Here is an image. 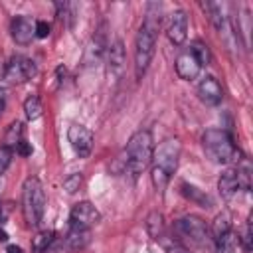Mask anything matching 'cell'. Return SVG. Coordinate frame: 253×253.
<instances>
[{
	"instance_id": "cell-15",
	"label": "cell",
	"mask_w": 253,
	"mask_h": 253,
	"mask_svg": "<svg viewBox=\"0 0 253 253\" xmlns=\"http://www.w3.org/2000/svg\"><path fill=\"white\" fill-rule=\"evenodd\" d=\"M200 6H202V10L206 12V16L210 18V22L213 24V28H215L219 34H225V30H227V18L223 16L221 6H219V4H213V2H202Z\"/></svg>"
},
{
	"instance_id": "cell-14",
	"label": "cell",
	"mask_w": 253,
	"mask_h": 253,
	"mask_svg": "<svg viewBox=\"0 0 253 253\" xmlns=\"http://www.w3.org/2000/svg\"><path fill=\"white\" fill-rule=\"evenodd\" d=\"M213 241H215V251H217V253H245L243 243H241L239 235H237L233 229H229L227 233L219 235V237L213 239Z\"/></svg>"
},
{
	"instance_id": "cell-17",
	"label": "cell",
	"mask_w": 253,
	"mask_h": 253,
	"mask_svg": "<svg viewBox=\"0 0 253 253\" xmlns=\"http://www.w3.org/2000/svg\"><path fill=\"white\" fill-rule=\"evenodd\" d=\"M146 231L150 233L152 239H156L160 243H166V237L168 235H166V225H164L162 213H158V211L148 213V217H146Z\"/></svg>"
},
{
	"instance_id": "cell-5",
	"label": "cell",
	"mask_w": 253,
	"mask_h": 253,
	"mask_svg": "<svg viewBox=\"0 0 253 253\" xmlns=\"http://www.w3.org/2000/svg\"><path fill=\"white\" fill-rule=\"evenodd\" d=\"M45 210V194L38 178H28L22 188V213L30 227H36L42 221Z\"/></svg>"
},
{
	"instance_id": "cell-12",
	"label": "cell",
	"mask_w": 253,
	"mask_h": 253,
	"mask_svg": "<svg viewBox=\"0 0 253 253\" xmlns=\"http://www.w3.org/2000/svg\"><path fill=\"white\" fill-rule=\"evenodd\" d=\"M198 97H200L202 103H206L210 107L219 105L221 99H223V91H221V85L217 83V79L211 77V75L204 77L198 85Z\"/></svg>"
},
{
	"instance_id": "cell-26",
	"label": "cell",
	"mask_w": 253,
	"mask_h": 253,
	"mask_svg": "<svg viewBox=\"0 0 253 253\" xmlns=\"http://www.w3.org/2000/svg\"><path fill=\"white\" fill-rule=\"evenodd\" d=\"M12 162V148L8 146H0V176L6 172V168Z\"/></svg>"
},
{
	"instance_id": "cell-32",
	"label": "cell",
	"mask_w": 253,
	"mask_h": 253,
	"mask_svg": "<svg viewBox=\"0 0 253 253\" xmlns=\"http://www.w3.org/2000/svg\"><path fill=\"white\" fill-rule=\"evenodd\" d=\"M2 111H4V99L0 97V115H2Z\"/></svg>"
},
{
	"instance_id": "cell-16",
	"label": "cell",
	"mask_w": 253,
	"mask_h": 253,
	"mask_svg": "<svg viewBox=\"0 0 253 253\" xmlns=\"http://www.w3.org/2000/svg\"><path fill=\"white\" fill-rule=\"evenodd\" d=\"M217 188H219V194H221L225 200L235 198L237 192L241 190V188H239V182H237V176H235V170H225V172L219 176Z\"/></svg>"
},
{
	"instance_id": "cell-24",
	"label": "cell",
	"mask_w": 253,
	"mask_h": 253,
	"mask_svg": "<svg viewBox=\"0 0 253 253\" xmlns=\"http://www.w3.org/2000/svg\"><path fill=\"white\" fill-rule=\"evenodd\" d=\"M231 229V219H229V213H219L215 219H213V225H211V233L213 237L211 239H217L219 235L227 233Z\"/></svg>"
},
{
	"instance_id": "cell-29",
	"label": "cell",
	"mask_w": 253,
	"mask_h": 253,
	"mask_svg": "<svg viewBox=\"0 0 253 253\" xmlns=\"http://www.w3.org/2000/svg\"><path fill=\"white\" fill-rule=\"evenodd\" d=\"M16 152L22 154V156H30V154H32V146H30L26 140H22V142L16 146Z\"/></svg>"
},
{
	"instance_id": "cell-2",
	"label": "cell",
	"mask_w": 253,
	"mask_h": 253,
	"mask_svg": "<svg viewBox=\"0 0 253 253\" xmlns=\"http://www.w3.org/2000/svg\"><path fill=\"white\" fill-rule=\"evenodd\" d=\"M178 158H180V142L176 138L164 140L162 144H158V148H154L152 160H150L152 162L150 178L158 192H164V188L168 186L172 174L176 172Z\"/></svg>"
},
{
	"instance_id": "cell-13",
	"label": "cell",
	"mask_w": 253,
	"mask_h": 253,
	"mask_svg": "<svg viewBox=\"0 0 253 253\" xmlns=\"http://www.w3.org/2000/svg\"><path fill=\"white\" fill-rule=\"evenodd\" d=\"M200 69H202V67H200L198 59H196L190 51H184V53H180V55L176 57V73H178L180 79L192 81V79L198 77Z\"/></svg>"
},
{
	"instance_id": "cell-20",
	"label": "cell",
	"mask_w": 253,
	"mask_h": 253,
	"mask_svg": "<svg viewBox=\"0 0 253 253\" xmlns=\"http://www.w3.org/2000/svg\"><path fill=\"white\" fill-rule=\"evenodd\" d=\"M24 140V125L22 123H12L10 126H8V130H6V136H4V146H8V148H16L20 142Z\"/></svg>"
},
{
	"instance_id": "cell-28",
	"label": "cell",
	"mask_w": 253,
	"mask_h": 253,
	"mask_svg": "<svg viewBox=\"0 0 253 253\" xmlns=\"http://www.w3.org/2000/svg\"><path fill=\"white\" fill-rule=\"evenodd\" d=\"M49 36V24L43 20L36 22V38H47Z\"/></svg>"
},
{
	"instance_id": "cell-10",
	"label": "cell",
	"mask_w": 253,
	"mask_h": 253,
	"mask_svg": "<svg viewBox=\"0 0 253 253\" xmlns=\"http://www.w3.org/2000/svg\"><path fill=\"white\" fill-rule=\"evenodd\" d=\"M166 36L174 45H182L186 42L188 36V16L184 10H176L170 14L168 18V26H166Z\"/></svg>"
},
{
	"instance_id": "cell-1",
	"label": "cell",
	"mask_w": 253,
	"mask_h": 253,
	"mask_svg": "<svg viewBox=\"0 0 253 253\" xmlns=\"http://www.w3.org/2000/svg\"><path fill=\"white\" fill-rule=\"evenodd\" d=\"M160 24H162L160 2L146 4V12H144V18H142V24L138 28L136 42H134V75H136V79H142V75L146 73V69L154 57V47H156Z\"/></svg>"
},
{
	"instance_id": "cell-6",
	"label": "cell",
	"mask_w": 253,
	"mask_h": 253,
	"mask_svg": "<svg viewBox=\"0 0 253 253\" xmlns=\"http://www.w3.org/2000/svg\"><path fill=\"white\" fill-rule=\"evenodd\" d=\"M174 229L180 237L188 239L194 245H206L210 241V229L206 221L198 215H184L174 223Z\"/></svg>"
},
{
	"instance_id": "cell-25",
	"label": "cell",
	"mask_w": 253,
	"mask_h": 253,
	"mask_svg": "<svg viewBox=\"0 0 253 253\" xmlns=\"http://www.w3.org/2000/svg\"><path fill=\"white\" fill-rule=\"evenodd\" d=\"M51 241H53V231H42V233H38L34 237V251L36 253L47 251V247L51 245Z\"/></svg>"
},
{
	"instance_id": "cell-31",
	"label": "cell",
	"mask_w": 253,
	"mask_h": 253,
	"mask_svg": "<svg viewBox=\"0 0 253 253\" xmlns=\"http://www.w3.org/2000/svg\"><path fill=\"white\" fill-rule=\"evenodd\" d=\"M0 241H8V233L2 227H0Z\"/></svg>"
},
{
	"instance_id": "cell-18",
	"label": "cell",
	"mask_w": 253,
	"mask_h": 253,
	"mask_svg": "<svg viewBox=\"0 0 253 253\" xmlns=\"http://www.w3.org/2000/svg\"><path fill=\"white\" fill-rule=\"evenodd\" d=\"M180 192H182L190 202L198 204L200 208H211V206H213L211 198H210L206 192H202L200 188H196V186H192V184H188V182H182V184H180Z\"/></svg>"
},
{
	"instance_id": "cell-8",
	"label": "cell",
	"mask_w": 253,
	"mask_h": 253,
	"mask_svg": "<svg viewBox=\"0 0 253 253\" xmlns=\"http://www.w3.org/2000/svg\"><path fill=\"white\" fill-rule=\"evenodd\" d=\"M101 221V213L99 210L89 204V202H79L71 208V213H69V225H77V227H85V229H91L93 225H97Z\"/></svg>"
},
{
	"instance_id": "cell-21",
	"label": "cell",
	"mask_w": 253,
	"mask_h": 253,
	"mask_svg": "<svg viewBox=\"0 0 253 253\" xmlns=\"http://www.w3.org/2000/svg\"><path fill=\"white\" fill-rule=\"evenodd\" d=\"M190 53H192V55L198 59L200 67H204V65H210V61H211V53H210L208 45H206L202 40H196V42H192Z\"/></svg>"
},
{
	"instance_id": "cell-19",
	"label": "cell",
	"mask_w": 253,
	"mask_h": 253,
	"mask_svg": "<svg viewBox=\"0 0 253 253\" xmlns=\"http://www.w3.org/2000/svg\"><path fill=\"white\" fill-rule=\"evenodd\" d=\"M89 239H91V231L89 229L77 227V225H69V231H67V237H65L69 249H73V251L83 249L89 243Z\"/></svg>"
},
{
	"instance_id": "cell-7",
	"label": "cell",
	"mask_w": 253,
	"mask_h": 253,
	"mask_svg": "<svg viewBox=\"0 0 253 253\" xmlns=\"http://www.w3.org/2000/svg\"><path fill=\"white\" fill-rule=\"evenodd\" d=\"M36 63L30 57L24 55H16L10 59V63L4 69V79L10 83H24L28 79H32L36 75Z\"/></svg>"
},
{
	"instance_id": "cell-3",
	"label": "cell",
	"mask_w": 253,
	"mask_h": 253,
	"mask_svg": "<svg viewBox=\"0 0 253 253\" xmlns=\"http://www.w3.org/2000/svg\"><path fill=\"white\" fill-rule=\"evenodd\" d=\"M152 152H154V140L150 130H136L125 148V156H126V172L132 176H138L140 172H144L152 160Z\"/></svg>"
},
{
	"instance_id": "cell-22",
	"label": "cell",
	"mask_w": 253,
	"mask_h": 253,
	"mask_svg": "<svg viewBox=\"0 0 253 253\" xmlns=\"http://www.w3.org/2000/svg\"><path fill=\"white\" fill-rule=\"evenodd\" d=\"M24 113H26V117H28L30 121H36V119L42 117L43 107H42V101H40L38 95H30V97L24 101Z\"/></svg>"
},
{
	"instance_id": "cell-23",
	"label": "cell",
	"mask_w": 253,
	"mask_h": 253,
	"mask_svg": "<svg viewBox=\"0 0 253 253\" xmlns=\"http://www.w3.org/2000/svg\"><path fill=\"white\" fill-rule=\"evenodd\" d=\"M125 63V51H123V43L121 42H115L109 49V67L111 69H121Z\"/></svg>"
},
{
	"instance_id": "cell-30",
	"label": "cell",
	"mask_w": 253,
	"mask_h": 253,
	"mask_svg": "<svg viewBox=\"0 0 253 253\" xmlns=\"http://www.w3.org/2000/svg\"><path fill=\"white\" fill-rule=\"evenodd\" d=\"M6 253H24V251H22V247H18V245H8Z\"/></svg>"
},
{
	"instance_id": "cell-9",
	"label": "cell",
	"mask_w": 253,
	"mask_h": 253,
	"mask_svg": "<svg viewBox=\"0 0 253 253\" xmlns=\"http://www.w3.org/2000/svg\"><path fill=\"white\" fill-rule=\"evenodd\" d=\"M67 138L71 148L79 154V158H87L93 148V132L83 125H71L67 128Z\"/></svg>"
},
{
	"instance_id": "cell-11",
	"label": "cell",
	"mask_w": 253,
	"mask_h": 253,
	"mask_svg": "<svg viewBox=\"0 0 253 253\" xmlns=\"http://www.w3.org/2000/svg\"><path fill=\"white\" fill-rule=\"evenodd\" d=\"M10 32H12V40L18 45H28L36 36V22H32L28 16H16L12 20Z\"/></svg>"
},
{
	"instance_id": "cell-4",
	"label": "cell",
	"mask_w": 253,
	"mask_h": 253,
	"mask_svg": "<svg viewBox=\"0 0 253 253\" xmlns=\"http://www.w3.org/2000/svg\"><path fill=\"white\" fill-rule=\"evenodd\" d=\"M202 144H204L208 158L217 164H227V162L235 160V156H239V150L235 148L233 138L229 136V132H225L221 128L206 130L202 136Z\"/></svg>"
},
{
	"instance_id": "cell-27",
	"label": "cell",
	"mask_w": 253,
	"mask_h": 253,
	"mask_svg": "<svg viewBox=\"0 0 253 253\" xmlns=\"http://www.w3.org/2000/svg\"><path fill=\"white\" fill-rule=\"evenodd\" d=\"M79 184H81V176H79V174H73V176H69V178L63 180V188H65L69 194H73L75 190H79Z\"/></svg>"
}]
</instances>
